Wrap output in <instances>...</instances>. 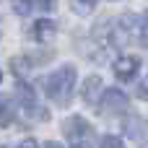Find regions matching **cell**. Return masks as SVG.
Masks as SVG:
<instances>
[{
	"instance_id": "cell-1",
	"label": "cell",
	"mask_w": 148,
	"mask_h": 148,
	"mask_svg": "<svg viewBox=\"0 0 148 148\" xmlns=\"http://www.w3.org/2000/svg\"><path fill=\"white\" fill-rule=\"evenodd\" d=\"M73 86H75V68L73 65H62L60 70H55L44 88H47V96L55 99L57 104H68V96L73 94Z\"/></svg>"
},
{
	"instance_id": "cell-2",
	"label": "cell",
	"mask_w": 148,
	"mask_h": 148,
	"mask_svg": "<svg viewBox=\"0 0 148 148\" xmlns=\"http://www.w3.org/2000/svg\"><path fill=\"white\" fill-rule=\"evenodd\" d=\"M125 109H127V96L122 91H117V88L104 91V96H101V112L104 114H120Z\"/></svg>"
},
{
	"instance_id": "cell-3",
	"label": "cell",
	"mask_w": 148,
	"mask_h": 148,
	"mask_svg": "<svg viewBox=\"0 0 148 148\" xmlns=\"http://www.w3.org/2000/svg\"><path fill=\"white\" fill-rule=\"evenodd\" d=\"M138 68H140V60L133 57V55H122V57L114 60V75L120 81H133L135 73H138Z\"/></svg>"
},
{
	"instance_id": "cell-4",
	"label": "cell",
	"mask_w": 148,
	"mask_h": 148,
	"mask_svg": "<svg viewBox=\"0 0 148 148\" xmlns=\"http://www.w3.org/2000/svg\"><path fill=\"white\" fill-rule=\"evenodd\" d=\"M65 133H68V135L81 146L86 138H91V125H88L83 117H78V114H75V117H70V120L65 122Z\"/></svg>"
},
{
	"instance_id": "cell-5",
	"label": "cell",
	"mask_w": 148,
	"mask_h": 148,
	"mask_svg": "<svg viewBox=\"0 0 148 148\" xmlns=\"http://www.w3.org/2000/svg\"><path fill=\"white\" fill-rule=\"evenodd\" d=\"M125 133L133 138V140H148V125L143 117H138V114H133V117H127V122H125Z\"/></svg>"
},
{
	"instance_id": "cell-6",
	"label": "cell",
	"mask_w": 148,
	"mask_h": 148,
	"mask_svg": "<svg viewBox=\"0 0 148 148\" xmlns=\"http://www.w3.org/2000/svg\"><path fill=\"white\" fill-rule=\"evenodd\" d=\"M99 91H101V78L99 75H88L86 81H83V86H81V96H83V101H96L99 99Z\"/></svg>"
},
{
	"instance_id": "cell-7",
	"label": "cell",
	"mask_w": 148,
	"mask_h": 148,
	"mask_svg": "<svg viewBox=\"0 0 148 148\" xmlns=\"http://www.w3.org/2000/svg\"><path fill=\"white\" fill-rule=\"evenodd\" d=\"M130 21H133V18L125 16V18H120V21L112 26V44H114V47H125V44H127V39H130V36H127V26H130Z\"/></svg>"
},
{
	"instance_id": "cell-8",
	"label": "cell",
	"mask_w": 148,
	"mask_h": 148,
	"mask_svg": "<svg viewBox=\"0 0 148 148\" xmlns=\"http://www.w3.org/2000/svg\"><path fill=\"white\" fill-rule=\"evenodd\" d=\"M52 34H55V23H52V21L42 18V21H36V23H34V36H36L39 42H47Z\"/></svg>"
},
{
	"instance_id": "cell-9",
	"label": "cell",
	"mask_w": 148,
	"mask_h": 148,
	"mask_svg": "<svg viewBox=\"0 0 148 148\" xmlns=\"http://www.w3.org/2000/svg\"><path fill=\"white\" fill-rule=\"evenodd\" d=\"M13 122V109L8 104V99H0V127H8Z\"/></svg>"
},
{
	"instance_id": "cell-10",
	"label": "cell",
	"mask_w": 148,
	"mask_h": 148,
	"mask_svg": "<svg viewBox=\"0 0 148 148\" xmlns=\"http://www.w3.org/2000/svg\"><path fill=\"white\" fill-rule=\"evenodd\" d=\"M10 8L18 16H29L31 13V0H10Z\"/></svg>"
},
{
	"instance_id": "cell-11",
	"label": "cell",
	"mask_w": 148,
	"mask_h": 148,
	"mask_svg": "<svg viewBox=\"0 0 148 148\" xmlns=\"http://www.w3.org/2000/svg\"><path fill=\"white\" fill-rule=\"evenodd\" d=\"M140 44L148 47V10L143 13V18H140Z\"/></svg>"
},
{
	"instance_id": "cell-12",
	"label": "cell",
	"mask_w": 148,
	"mask_h": 148,
	"mask_svg": "<svg viewBox=\"0 0 148 148\" xmlns=\"http://www.w3.org/2000/svg\"><path fill=\"white\" fill-rule=\"evenodd\" d=\"M94 3H96V0H73V8H75L78 13H88V10L94 8Z\"/></svg>"
},
{
	"instance_id": "cell-13",
	"label": "cell",
	"mask_w": 148,
	"mask_h": 148,
	"mask_svg": "<svg viewBox=\"0 0 148 148\" xmlns=\"http://www.w3.org/2000/svg\"><path fill=\"white\" fill-rule=\"evenodd\" d=\"M101 148H125V146H122V140H120V138L107 135V138H101Z\"/></svg>"
},
{
	"instance_id": "cell-14",
	"label": "cell",
	"mask_w": 148,
	"mask_h": 148,
	"mask_svg": "<svg viewBox=\"0 0 148 148\" xmlns=\"http://www.w3.org/2000/svg\"><path fill=\"white\" fill-rule=\"evenodd\" d=\"M138 96H140V99H148V78H146V83L138 86Z\"/></svg>"
},
{
	"instance_id": "cell-15",
	"label": "cell",
	"mask_w": 148,
	"mask_h": 148,
	"mask_svg": "<svg viewBox=\"0 0 148 148\" xmlns=\"http://www.w3.org/2000/svg\"><path fill=\"white\" fill-rule=\"evenodd\" d=\"M55 3H57V0H39V8H42V10H52Z\"/></svg>"
},
{
	"instance_id": "cell-16",
	"label": "cell",
	"mask_w": 148,
	"mask_h": 148,
	"mask_svg": "<svg viewBox=\"0 0 148 148\" xmlns=\"http://www.w3.org/2000/svg\"><path fill=\"white\" fill-rule=\"evenodd\" d=\"M18 148H39V146H36V140H34V138H26V140H23Z\"/></svg>"
},
{
	"instance_id": "cell-17",
	"label": "cell",
	"mask_w": 148,
	"mask_h": 148,
	"mask_svg": "<svg viewBox=\"0 0 148 148\" xmlns=\"http://www.w3.org/2000/svg\"><path fill=\"white\" fill-rule=\"evenodd\" d=\"M44 148H62V146H60V143H55V140H52V143H47V146H44Z\"/></svg>"
},
{
	"instance_id": "cell-18",
	"label": "cell",
	"mask_w": 148,
	"mask_h": 148,
	"mask_svg": "<svg viewBox=\"0 0 148 148\" xmlns=\"http://www.w3.org/2000/svg\"><path fill=\"white\" fill-rule=\"evenodd\" d=\"M0 81H3V73H0Z\"/></svg>"
}]
</instances>
